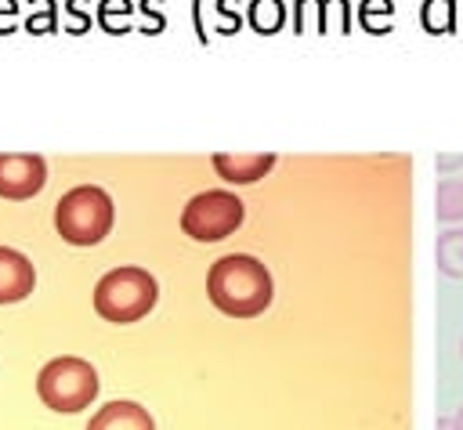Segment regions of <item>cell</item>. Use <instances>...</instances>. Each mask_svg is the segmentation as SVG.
<instances>
[{
	"mask_svg": "<svg viewBox=\"0 0 463 430\" xmlns=\"http://www.w3.org/2000/svg\"><path fill=\"white\" fill-rule=\"evenodd\" d=\"M206 293H210V304L217 311H224L232 318H253L271 304L275 282H271V271L257 257L228 253V257L210 264Z\"/></svg>",
	"mask_w": 463,
	"mask_h": 430,
	"instance_id": "6da1fadb",
	"label": "cell"
},
{
	"mask_svg": "<svg viewBox=\"0 0 463 430\" xmlns=\"http://www.w3.org/2000/svg\"><path fill=\"white\" fill-rule=\"evenodd\" d=\"M116 206L105 188L98 184H76L69 188L54 206V228L72 246H94L112 231Z\"/></svg>",
	"mask_w": 463,
	"mask_h": 430,
	"instance_id": "7a4b0ae2",
	"label": "cell"
},
{
	"mask_svg": "<svg viewBox=\"0 0 463 430\" xmlns=\"http://www.w3.org/2000/svg\"><path fill=\"white\" fill-rule=\"evenodd\" d=\"M159 300V285L156 278L145 271V267H112L109 275L98 278L94 285V311L105 318V322H137L145 318Z\"/></svg>",
	"mask_w": 463,
	"mask_h": 430,
	"instance_id": "3957f363",
	"label": "cell"
},
{
	"mask_svg": "<svg viewBox=\"0 0 463 430\" xmlns=\"http://www.w3.org/2000/svg\"><path fill=\"white\" fill-rule=\"evenodd\" d=\"M98 372L90 361L61 354L54 361H47L36 376V394L47 408L54 412H83L94 397H98Z\"/></svg>",
	"mask_w": 463,
	"mask_h": 430,
	"instance_id": "277c9868",
	"label": "cell"
},
{
	"mask_svg": "<svg viewBox=\"0 0 463 430\" xmlns=\"http://www.w3.org/2000/svg\"><path fill=\"white\" fill-rule=\"evenodd\" d=\"M246 217V206L239 195L232 192H221V188H210V192H199L184 202L181 210V231L195 242H221L228 238L232 231H239Z\"/></svg>",
	"mask_w": 463,
	"mask_h": 430,
	"instance_id": "5b68a950",
	"label": "cell"
},
{
	"mask_svg": "<svg viewBox=\"0 0 463 430\" xmlns=\"http://www.w3.org/2000/svg\"><path fill=\"white\" fill-rule=\"evenodd\" d=\"M47 184V163L36 152H0V195L33 199Z\"/></svg>",
	"mask_w": 463,
	"mask_h": 430,
	"instance_id": "8992f818",
	"label": "cell"
},
{
	"mask_svg": "<svg viewBox=\"0 0 463 430\" xmlns=\"http://www.w3.org/2000/svg\"><path fill=\"white\" fill-rule=\"evenodd\" d=\"M33 282H36V271H33L29 257L11 246H0V304L25 300L33 293Z\"/></svg>",
	"mask_w": 463,
	"mask_h": 430,
	"instance_id": "52a82bcc",
	"label": "cell"
},
{
	"mask_svg": "<svg viewBox=\"0 0 463 430\" xmlns=\"http://www.w3.org/2000/svg\"><path fill=\"white\" fill-rule=\"evenodd\" d=\"M271 166H275V155L271 152H217L213 155V170L224 181H232V184H253Z\"/></svg>",
	"mask_w": 463,
	"mask_h": 430,
	"instance_id": "ba28073f",
	"label": "cell"
},
{
	"mask_svg": "<svg viewBox=\"0 0 463 430\" xmlns=\"http://www.w3.org/2000/svg\"><path fill=\"white\" fill-rule=\"evenodd\" d=\"M87 430H156V423L137 401H109L90 416Z\"/></svg>",
	"mask_w": 463,
	"mask_h": 430,
	"instance_id": "9c48e42d",
	"label": "cell"
},
{
	"mask_svg": "<svg viewBox=\"0 0 463 430\" xmlns=\"http://www.w3.org/2000/svg\"><path fill=\"white\" fill-rule=\"evenodd\" d=\"M434 257H438V271L441 275L463 278V228L441 231L438 235V246H434Z\"/></svg>",
	"mask_w": 463,
	"mask_h": 430,
	"instance_id": "30bf717a",
	"label": "cell"
},
{
	"mask_svg": "<svg viewBox=\"0 0 463 430\" xmlns=\"http://www.w3.org/2000/svg\"><path fill=\"white\" fill-rule=\"evenodd\" d=\"M434 213H438V220H445V224H459V220H463V181H459V177H449V181L438 184Z\"/></svg>",
	"mask_w": 463,
	"mask_h": 430,
	"instance_id": "8fae6325",
	"label": "cell"
},
{
	"mask_svg": "<svg viewBox=\"0 0 463 430\" xmlns=\"http://www.w3.org/2000/svg\"><path fill=\"white\" fill-rule=\"evenodd\" d=\"M423 29L427 33H452L456 25V14H452V0H423Z\"/></svg>",
	"mask_w": 463,
	"mask_h": 430,
	"instance_id": "7c38bea8",
	"label": "cell"
},
{
	"mask_svg": "<svg viewBox=\"0 0 463 430\" xmlns=\"http://www.w3.org/2000/svg\"><path fill=\"white\" fill-rule=\"evenodd\" d=\"M286 11H282V0H253L250 4V22L257 33H275L282 25Z\"/></svg>",
	"mask_w": 463,
	"mask_h": 430,
	"instance_id": "4fadbf2b",
	"label": "cell"
},
{
	"mask_svg": "<svg viewBox=\"0 0 463 430\" xmlns=\"http://www.w3.org/2000/svg\"><path fill=\"white\" fill-rule=\"evenodd\" d=\"M463 155H438V170H459Z\"/></svg>",
	"mask_w": 463,
	"mask_h": 430,
	"instance_id": "5bb4252c",
	"label": "cell"
},
{
	"mask_svg": "<svg viewBox=\"0 0 463 430\" xmlns=\"http://www.w3.org/2000/svg\"><path fill=\"white\" fill-rule=\"evenodd\" d=\"M452 426H456V430H463V408H459V412L452 416Z\"/></svg>",
	"mask_w": 463,
	"mask_h": 430,
	"instance_id": "9a60e30c",
	"label": "cell"
},
{
	"mask_svg": "<svg viewBox=\"0 0 463 430\" xmlns=\"http://www.w3.org/2000/svg\"><path fill=\"white\" fill-rule=\"evenodd\" d=\"M438 430H456V426H452V419H438Z\"/></svg>",
	"mask_w": 463,
	"mask_h": 430,
	"instance_id": "2e32d148",
	"label": "cell"
},
{
	"mask_svg": "<svg viewBox=\"0 0 463 430\" xmlns=\"http://www.w3.org/2000/svg\"><path fill=\"white\" fill-rule=\"evenodd\" d=\"M459 354H463V340H459Z\"/></svg>",
	"mask_w": 463,
	"mask_h": 430,
	"instance_id": "e0dca14e",
	"label": "cell"
}]
</instances>
